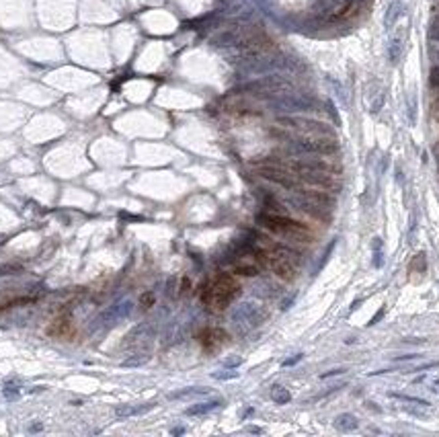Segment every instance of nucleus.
Returning a JSON list of instances; mask_svg holds the SVG:
<instances>
[{
    "mask_svg": "<svg viewBox=\"0 0 439 437\" xmlns=\"http://www.w3.org/2000/svg\"><path fill=\"white\" fill-rule=\"evenodd\" d=\"M259 250V257L263 261V267L273 271L283 281H292L298 275V261L292 250H287L281 245H273L267 238H259V243L255 245Z\"/></svg>",
    "mask_w": 439,
    "mask_h": 437,
    "instance_id": "f257e3e1",
    "label": "nucleus"
},
{
    "mask_svg": "<svg viewBox=\"0 0 439 437\" xmlns=\"http://www.w3.org/2000/svg\"><path fill=\"white\" fill-rule=\"evenodd\" d=\"M240 296V281L232 273H220L205 283L201 292V302L210 310H224Z\"/></svg>",
    "mask_w": 439,
    "mask_h": 437,
    "instance_id": "f03ea898",
    "label": "nucleus"
},
{
    "mask_svg": "<svg viewBox=\"0 0 439 437\" xmlns=\"http://www.w3.org/2000/svg\"><path fill=\"white\" fill-rule=\"evenodd\" d=\"M259 224L265 230H269L271 234L287 238V240H296V243H312V240H314V234H312V230L306 224L292 220V218H287L285 214L263 212L259 216Z\"/></svg>",
    "mask_w": 439,
    "mask_h": 437,
    "instance_id": "7ed1b4c3",
    "label": "nucleus"
},
{
    "mask_svg": "<svg viewBox=\"0 0 439 437\" xmlns=\"http://www.w3.org/2000/svg\"><path fill=\"white\" fill-rule=\"evenodd\" d=\"M232 269H234V273L247 275V277L259 275L265 269L255 245H247V246H242L240 250L234 252V255H232Z\"/></svg>",
    "mask_w": 439,
    "mask_h": 437,
    "instance_id": "20e7f679",
    "label": "nucleus"
},
{
    "mask_svg": "<svg viewBox=\"0 0 439 437\" xmlns=\"http://www.w3.org/2000/svg\"><path fill=\"white\" fill-rule=\"evenodd\" d=\"M197 339H199V345H201L203 351L214 353L218 349H222L224 345L228 343V332L224 328H220V327H207V328H203L199 332Z\"/></svg>",
    "mask_w": 439,
    "mask_h": 437,
    "instance_id": "39448f33",
    "label": "nucleus"
},
{
    "mask_svg": "<svg viewBox=\"0 0 439 437\" xmlns=\"http://www.w3.org/2000/svg\"><path fill=\"white\" fill-rule=\"evenodd\" d=\"M48 335L54 339H72L76 335V327H74L72 316L62 312L55 318H52L48 325Z\"/></svg>",
    "mask_w": 439,
    "mask_h": 437,
    "instance_id": "423d86ee",
    "label": "nucleus"
},
{
    "mask_svg": "<svg viewBox=\"0 0 439 437\" xmlns=\"http://www.w3.org/2000/svg\"><path fill=\"white\" fill-rule=\"evenodd\" d=\"M35 300H37V296H33V294H27V296H21V294H0V310L10 308V306L31 304V302H35Z\"/></svg>",
    "mask_w": 439,
    "mask_h": 437,
    "instance_id": "0eeeda50",
    "label": "nucleus"
},
{
    "mask_svg": "<svg viewBox=\"0 0 439 437\" xmlns=\"http://www.w3.org/2000/svg\"><path fill=\"white\" fill-rule=\"evenodd\" d=\"M334 427H337L339 431H355L357 427H359V423H357V419L353 415H349V412H343V415H339L337 419H334Z\"/></svg>",
    "mask_w": 439,
    "mask_h": 437,
    "instance_id": "6e6552de",
    "label": "nucleus"
},
{
    "mask_svg": "<svg viewBox=\"0 0 439 437\" xmlns=\"http://www.w3.org/2000/svg\"><path fill=\"white\" fill-rule=\"evenodd\" d=\"M400 52H402V39L400 37H394V39H392V43H390V60H392V64L398 62Z\"/></svg>",
    "mask_w": 439,
    "mask_h": 437,
    "instance_id": "1a4fd4ad",
    "label": "nucleus"
},
{
    "mask_svg": "<svg viewBox=\"0 0 439 437\" xmlns=\"http://www.w3.org/2000/svg\"><path fill=\"white\" fill-rule=\"evenodd\" d=\"M220 407V402L216 400V402H203L201 407H193V409H189L187 412L189 415H201V412H207V410H212V409H218Z\"/></svg>",
    "mask_w": 439,
    "mask_h": 437,
    "instance_id": "9d476101",
    "label": "nucleus"
},
{
    "mask_svg": "<svg viewBox=\"0 0 439 437\" xmlns=\"http://www.w3.org/2000/svg\"><path fill=\"white\" fill-rule=\"evenodd\" d=\"M398 15H400V2H392L390 13L386 15V27H390L392 23H394V21L398 19Z\"/></svg>",
    "mask_w": 439,
    "mask_h": 437,
    "instance_id": "9b49d317",
    "label": "nucleus"
},
{
    "mask_svg": "<svg viewBox=\"0 0 439 437\" xmlns=\"http://www.w3.org/2000/svg\"><path fill=\"white\" fill-rule=\"evenodd\" d=\"M390 396H394V398H400V400H407V402H414V405H419V407H429V402H427V400H423V398H414V396L398 394V392H392Z\"/></svg>",
    "mask_w": 439,
    "mask_h": 437,
    "instance_id": "f8f14e48",
    "label": "nucleus"
},
{
    "mask_svg": "<svg viewBox=\"0 0 439 437\" xmlns=\"http://www.w3.org/2000/svg\"><path fill=\"white\" fill-rule=\"evenodd\" d=\"M154 302H156V296H154L152 292H146V294H142V296H140V306H142L144 310L152 308V306H154Z\"/></svg>",
    "mask_w": 439,
    "mask_h": 437,
    "instance_id": "ddd939ff",
    "label": "nucleus"
},
{
    "mask_svg": "<svg viewBox=\"0 0 439 437\" xmlns=\"http://www.w3.org/2000/svg\"><path fill=\"white\" fill-rule=\"evenodd\" d=\"M425 267H427V263H425V255H423V252H419V255L412 259V265H411V269H412V271L417 269V271H421V273H423V271H425Z\"/></svg>",
    "mask_w": 439,
    "mask_h": 437,
    "instance_id": "4468645a",
    "label": "nucleus"
},
{
    "mask_svg": "<svg viewBox=\"0 0 439 437\" xmlns=\"http://www.w3.org/2000/svg\"><path fill=\"white\" fill-rule=\"evenodd\" d=\"M273 398H275L277 402H287V400H290V394H287L285 390H281V386H275V390H273Z\"/></svg>",
    "mask_w": 439,
    "mask_h": 437,
    "instance_id": "2eb2a0df",
    "label": "nucleus"
},
{
    "mask_svg": "<svg viewBox=\"0 0 439 437\" xmlns=\"http://www.w3.org/2000/svg\"><path fill=\"white\" fill-rule=\"evenodd\" d=\"M431 84L435 88H439V68H433L431 70Z\"/></svg>",
    "mask_w": 439,
    "mask_h": 437,
    "instance_id": "dca6fc26",
    "label": "nucleus"
},
{
    "mask_svg": "<svg viewBox=\"0 0 439 437\" xmlns=\"http://www.w3.org/2000/svg\"><path fill=\"white\" fill-rule=\"evenodd\" d=\"M345 367H339V370H330L329 374H322V378H329V376H337V374H343Z\"/></svg>",
    "mask_w": 439,
    "mask_h": 437,
    "instance_id": "f3484780",
    "label": "nucleus"
}]
</instances>
